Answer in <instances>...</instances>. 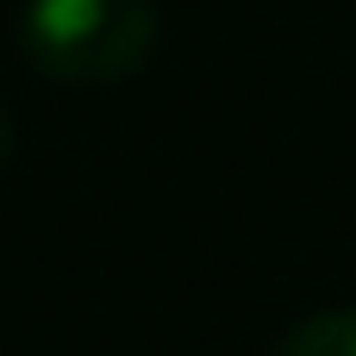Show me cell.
Here are the masks:
<instances>
[{"label": "cell", "instance_id": "obj_2", "mask_svg": "<svg viewBox=\"0 0 356 356\" xmlns=\"http://www.w3.org/2000/svg\"><path fill=\"white\" fill-rule=\"evenodd\" d=\"M269 356H356V307H325L288 325Z\"/></svg>", "mask_w": 356, "mask_h": 356}, {"label": "cell", "instance_id": "obj_3", "mask_svg": "<svg viewBox=\"0 0 356 356\" xmlns=\"http://www.w3.org/2000/svg\"><path fill=\"white\" fill-rule=\"evenodd\" d=\"M6 144H13V125H6V106H0V163H6Z\"/></svg>", "mask_w": 356, "mask_h": 356}, {"label": "cell", "instance_id": "obj_1", "mask_svg": "<svg viewBox=\"0 0 356 356\" xmlns=\"http://www.w3.org/2000/svg\"><path fill=\"white\" fill-rule=\"evenodd\" d=\"M150 0H25V56L63 88H113L156 56Z\"/></svg>", "mask_w": 356, "mask_h": 356}]
</instances>
